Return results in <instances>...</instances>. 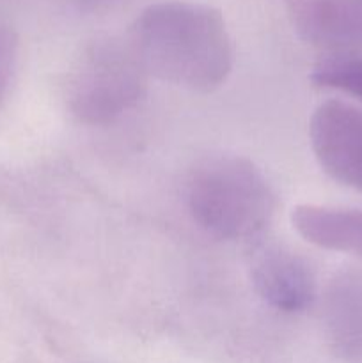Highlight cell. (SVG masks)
<instances>
[{
	"label": "cell",
	"mask_w": 362,
	"mask_h": 363,
	"mask_svg": "<svg viewBox=\"0 0 362 363\" xmlns=\"http://www.w3.org/2000/svg\"><path fill=\"white\" fill-rule=\"evenodd\" d=\"M251 277L256 293L275 311L302 312L316 296L309 262L284 245H261L252 255Z\"/></svg>",
	"instance_id": "cell-5"
},
{
	"label": "cell",
	"mask_w": 362,
	"mask_h": 363,
	"mask_svg": "<svg viewBox=\"0 0 362 363\" xmlns=\"http://www.w3.org/2000/svg\"><path fill=\"white\" fill-rule=\"evenodd\" d=\"M311 82L316 87L336 89L362 103V57H330L314 66Z\"/></svg>",
	"instance_id": "cell-8"
},
{
	"label": "cell",
	"mask_w": 362,
	"mask_h": 363,
	"mask_svg": "<svg viewBox=\"0 0 362 363\" xmlns=\"http://www.w3.org/2000/svg\"><path fill=\"white\" fill-rule=\"evenodd\" d=\"M323 326L330 347L344 360L362 358V268L336 273L323 294Z\"/></svg>",
	"instance_id": "cell-6"
},
{
	"label": "cell",
	"mask_w": 362,
	"mask_h": 363,
	"mask_svg": "<svg viewBox=\"0 0 362 363\" xmlns=\"http://www.w3.org/2000/svg\"><path fill=\"white\" fill-rule=\"evenodd\" d=\"M4 87H6V80H2V78H0V99H2V94H4Z\"/></svg>",
	"instance_id": "cell-10"
},
{
	"label": "cell",
	"mask_w": 362,
	"mask_h": 363,
	"mask_svg": "<svg viewBox=\"0 0 362 363\" xmlns=\"http://www.w3.org/2000/svg\"><path fill=\"white\" fill-rule=\"evenodd\" d=\"M14 57H16V39L6 27L0 25V78L2 80L7 82Z\"/></svg>",
	"instance_id": "cell-9"
},
{
	"label": "cell",
	"mask_w": 362,
	"mask_h": 363,
	"mask_svg": "<svg viewBox=\"0 0 362 363\" xmlns=\"http://www.w3.org/2000/svg\"><path fill=\"white\" fill-rule=\"evenodd\" d=\"M291 223L314 247L362 259V211L302 204L291 213Z\"/></svg>",
	"instance_id": "cell-7"
},
{
	"label": "cell",
	"mask_w": 362,
	"mask_h": 363,
	"mask_svg": "<svg viewBox=\"0 0 362 363\" xmlns=\"http://www.w3.org/2000/svg\"><path fill=\"white\" fill-rule=\"evenodd\" d=\"M148 77L128 43H98L67 77V106L80 123L110 124L137 105Z\"/></svg>",
	"instance_id": "cell-3"
},
{
	"label": "cell",
	"mask_w": 362,
	"mask_h": 363,
	"mask_svg": "<svg viewBox=\"0 0 362 363\" xmlns=\"http://www.w3.org/2000/svg\"><path fill=\"white\" fill-rule=\"evenodd\" d=\"M187 204L194 222L208 234L220 240H245L270 222L275 195L251 160L216 155L190 170Z\"/></svg>",
	"instance_id": "cell-2"
},
{
	"label": "cell",
	"mask_w": 362,
	"mask_h": 363,
	"mask_svg": "<svg viewBox=\"0 0 362 363\" xmlns=\"http://www.w3.org/2000/svg\"><path fill=\"white\" fill-rule=\"evenodd\" d=\"M126 43L146 73L192 92H213L233 69L226 21L201 4L149 6L133 21Z\"/></svg>",
	"instance_id": "cell-1"
},
{
	"label": "cell",
	"mask_w": 362,
	"mask_h": 363,
	"mask_svg": "<svg viewBox=\"0 0 362 363\" xmlns=\"http://www.w3.org/2000/svg\"><path fill=\"white\" fill-rule=\"evenodd\" d=\"M319 167L337 183L362 191V112L341 99L316 106L309 123Z\"/></svg>",
	"instance_id": "cell-4"
}]
</instances>
